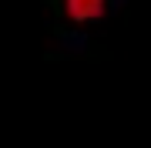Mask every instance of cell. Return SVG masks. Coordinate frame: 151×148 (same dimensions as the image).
Instances as JSON below:
<instances>
[{"mask_svg":"<svg viewBox=\"0 0 151 148\" xmlns=\"http://www.w3.org/2000/svg\"><path fill=\"white\" fill-rule=\"evenodd\" d=\"M104 7H108V0H64V10L70 20L77 24H91L97 17L104 14Z\"/></svg>","mask_w":151,"mask_h":148,"instance_id":"cell-1","label":"cell"}]
</instances>
